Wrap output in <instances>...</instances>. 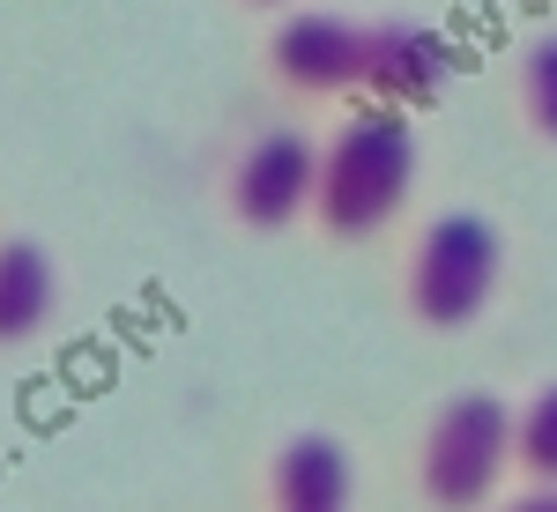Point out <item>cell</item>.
Masks as SVG:
<instances>
[{"instance_id": "1", "label": "cell", "mask_w": 557, "mask_h": 512, "mask_svg": "<svg viewBox=\"0 0 557 512\" xmlns=\"http://www.w3.org/2000/svg\"><path fill=\"white\" fill-rule=\"evenodd\" d=\"M417 186V134L401 112H349L320 149V186H312V215L327 238H372L386 230Z\"/></svg>"}, {"instance_id": "2", "label": "cell", "mask_w": 557, "mask_h": 512, "mask_svg": "<svg viewBox=\"0 0 557 512\" xmlns=\"http://www.w3.org/2000/svg\"><path fill=\"white\" fill-rule=\"evenodd\" d=\"M498 275H506L498 223L475 209H446L424 223V238L409 253V312L438 335H454V327L483 320V304L498 298Z\"/></svg>"}, {"instance_id": "3", "label": "cell", "mask_w": 557, "mask_h": 512, "mask_svg": "<svg viewBox=\"0 0 557 512\" xmlns=\"http://www.w3.org/2000/svg\"><path fill=\"white\" fill-rule=\"evenodd\" d=\"M513 469V409L498 394H454L438 401V416L424 424V446H417V490L424 505L438 512H475L498 475Z\"/></svg>"}, {"instance_id": "4", "label": "cell", "mask_w": 557, "mask_h": 512, "mask_svg": "<svg viewBox=\"0 0 557 512\" xmlns=\"http://www.w3.org/2000/svg\"><path fill=\"white\" fill-rule=\"evenodd\" d=\"M312 186H320V149L305 134L275 127L238 149L231 164V209L246 230H290L298 215H312Z\"/></svg>"}, {"instance_id": "5", "label": "cell", "mask_w": 557, "mask_h": 512, "mask_svg": "<svg viewBox=\"0 0 557 512\" xmlns=\"http://www.w3.org/2000/svg\"><path fill=\"white\" fill-rule=\"evenodd\" d=\"M268 67L298 89V97L364 89V23L357 15H335V8H298L268 38Z\"/></svg>"}, {"instance_id": "6", "label": "cell", "mask_w": 557, "mask_h": 512, "mask_svg": "<svg viewBox=\"0 0 557 512\" xmlns=\"http://www.w3.org/2000/svg\"><path fill=\"white\" fill-rule=\"evenodd\" d=\"M446 75H454V45L438 38L431 23H409V15L364 23V89L380 104H417Z\"/></svg>"}, {"instance_id": "7", "label": "cell", "mask_w": 557, "mask_h": 512, "mask_svg": "<svg viewBox=\"0 0 557 512\" xmlns=\"http://www.w3.org/2000/svg\"><path fill=\"white\" fill-rule=\"evenodd\" d=\"M349 483L357 475H349L343 438L298 430L268 469V498H275V512H349Z\"/></svg>"}, {"instance_id": "8", "label": "cell", "mask_w": 557, "mask_h": 512, "mask_svg": "<svg viewBox=\"0 0 557 512\" xmlns=\"http://www.w3.org/2000/svg\"><path fill=\"white\" fill-rule=\"evenodd\" d=\"M52 312H60V275H52L45 246H30V238H0V349L45 335Z\"/></svg>"}, {"instance_id": "9", "label": "cell", "mask_w": 557, "mask_h": 512, "mask_svg": "<svg viewBox=\"0 0 557 512\" xmlns=\"http://www.w3.org/2000/svg\"><path fill=\"white\" fill-rule=\"evenodd\" d=\"M513 469L528 483H557V379L513 409Z\"/></svg>"}, {"instance_id": "10", "label": "cell", "mask_w": 557, "mask_h": 512, "mask_svg": "<svg viewBox=\"0 0 557 512\" xmlns=\"http://www.w3.org/2000/svg\"><path fill=\"white\" fill-rule=\"evenodd\" d=\"M520 112L543 141H557V30L520 52Z\"/></svg>"}, {"instance_id": "11", "label": "cell", "mask_w": 557, "mask_h": 512, "mask_svg": "<svg viewBox=\"0 0 557 512\" xmlns=\"http://www.w3.org/2000/svg\"><path fill=\"white\" fill-rule=\"evenodd\" d=\"M498 512H557V483H535V490H520V498H506Z\"/></svg>"}, {"instance_id": "12", "label": "cell", "mask_w": 557, "mask_h": 512, "mask_svg": "<svg viewBox=\"0 0 557 512\" xmlns=\"http://www.w3.org/2000/svg\"><path fill=\"white\" fill-rule=\"evenodd\" d=\"M260 8H283V0H260Z\"/></svg>"}]
</instances>
